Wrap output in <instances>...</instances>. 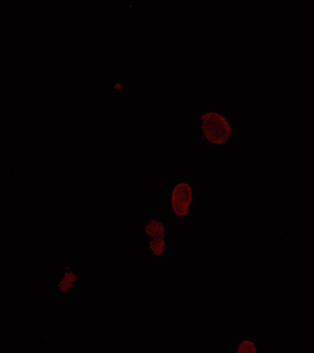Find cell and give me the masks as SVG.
<instances>
[{
  "instance_id": "cell-4",
  "label": "cell",
  "mask_w": 314,
  "mask_h": 353,
  "mask_svg": "<svg viewBox=\"0 0 314 353\" xmlns=\"http://www.w3.org/2000/svg\"><path fill=\"white\" fill-rule=\"evenodd\" d=\"M237 353H256L255 344L251 341H244L240 343Z\"/></svg>"
},
{
  "instance_id": "cell-5",
  "label": "cell",
  "mask_w": 314,
  "mask_h": 353,
  "mask_svg": "<svg viewBox=\"0 0 314 353\" xmlns=\"http://www.w3.org/2000/svg\"><path fill=\"white\" fill-rule=\"evenodd\" d=\"M76 276H74L72 279H67V276L65 274V279H63V281H61L59 284L60 289L62 290L63 292H65V288H71L72 286H73V284L74 283V281H76Z\"/></svg>"
},
{
  "instance_id": "cell-3",
  "label": "cell",
  "mask_w": 314,
  "mask_h": 353,
  "mask_svg": "<svg viewBox=\"0 0 314 353\" xmlns=\"http://www.w3.org/2000/svg\"><path fill=\"white\" fill-rule=\"evenodd\" d=\"M146 233L153 240L150 242V248L156 256H162L165 250V228L162 223L151 220L146 225Z\"/></svg>"
},
{
  "instance_id": "cell-2",
  "label": "cell",
  "mask_w": 314,
  "mask_h": 353,
  "mask_svg": "<svg viewBox=\"0 0 314 353\" xmlns=\"http://www.w3.org/2000/svg\"><path fill=\"white\" fill-rule=\"evenodd\" d=\"M192 200V190L189 184L179 183L174 188L172 192V209L179 216H184L189 211V207Z\"/></svg>"
},
{
  "instance_id": "cell-1",
  "label": "cell",
  "mask_w": 314,
  "mask_h": 353,
  "mask_svg": "<svg viewBox=\"0 0 314 353\" xmlns=\"http://www.w3.org/2000/svg\"><path fill=\"white\" fill-rule=\"evenodd\" d=\"M201 128L207 139L215 145H222L230 137V126L225 119L216 112H208L202 116Z\"/></svg>"
}]
</instances>
